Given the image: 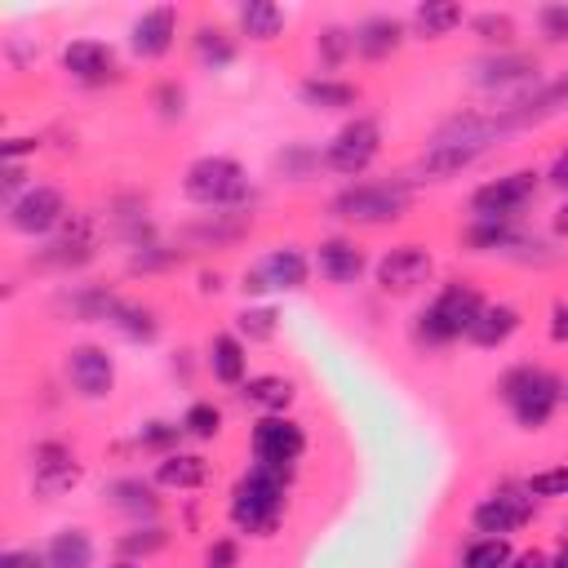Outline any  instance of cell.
Returning a JSON list of instances; mask_svg holds the SVG:
<instances>
[{
	"label": "cell",
	"instance_id": "19",
	"mask_svg": "<svg viewBox=\"0 0 568 568\" xmlns=\"http://www.w3.org/2000/svg\"><path fill=\"white\" fill-rule=\"evenodd\" d=\"M515 333H519V311L510 302H484V311L466 328V342L479 351H493V346H506Z\"/></svg>",
	"mask_w": 568,
	"mask_h": 568
},
{
	"label": "cell",
	"instance_id": "41",
	"mask_svg": "<svg viewBox=\"0 0 568 568\" xmlns=\"http://www.w3.org/2000/svg\"><path fill=\"white\" fill-rule=\"evenodd\" d=\"M537 27H541L546 40H568V4H541Z\"/></svg>",
	"mask_w": 568,
	"mask_h": 568
},
{
	"label": "cell",
	"instance_id": "23",
	"mask_svg": "<svg viewBox=\"0 0 568 568\" xmlns=\"http://www.w3.org/2000/svg\"><path fill=\"white\" fill-rule=\"evenodd\" d=\"M160 488H178V493H186V488H200L204 479H209V462L200 457V453H164L160 462H155V475H151Z\"/></svg>",
	"mask_w": 568,
	"mask_h": 568
},
{
	"label": "cell",
	"instance_id": "38",
	"mask_svg": "<svg viewBox=\"0 0 568 568\" xmlns=\"http://www.w3.org/2000/svg\"><path fill=\"white\" fill-rule=\"evenodd\" d=\"M164 541H169V532L151 524V528H133V532H124V537H120V550H124V555H155Z\"/></svg>",
	"mask_w": 568,
	"mask_h": 568
},
{
	"label": "cell",
	"instance_id": "13",
	"mask_svg": "<svg viewBox=\"0 0 568 568\" xmlns=\"http://www.w3.org/2000/svg\"><path fill=\"white\" fill-rule=\"evenodd\" d=\"M67 377L84 399H106L115 386V359L106 355V346H71L67 351Z\"/></svg>",
	"mask_w": 568,
	"mask_h": 568
},
{
	"label": "cell",
	"instance_id": "50",
	"mask_svg": "<svg viewBox=\"0 0 568 568\" xmlns=\"http://www.w3.org/2000/svg\"><path fill=\"white\" fill-rule=\"evenodd\" d=\"M555 235H568V200H564L559 213H555Z\"/></svg>",
	"mask_w": 568,
	"mask_h": 568
},
{
	"label": "cell",
	"instance_id": "9",
	"mask_svg": "<svg viewBox=\"0 0 568 568\" xmlns=\"http://www.w3.org/2000/svg\"><path fill=\"white\" fill-rule=\"evenodd\" d=\"M373 275H377V288H382V293L404 297V293H417L422 284H430L435 257H430L422 244H395V248H386V253L377 257Z\"/></svg>",
	"mask_w": 568,
	"mask_h": 568
},
{
	"label": "cell",
	"instance_id": "44",
	"mask_svg": "<svg viewBox=\"0 0 568 568\" xmlns=\"http://www.w3.org/2000/svg\"><path fill=\"white\" fill-rule=\"evenodd\" d=\"M0 568H49V564H44V550H4Z\"/></svg>",
	"mask_w": 568,
	"mask_h": 568
},
{
	"label": "cell",
	"instance_id": "36",
	"mask_svg": "<svg viewBox=\"0 0 568 568\" xmlns=\"http://www.w3.org/2000/svg\"><path fill=\"white\" fill-rule=\"evenodd\" d=\"M470 31L479 36V40H488V44H506L510 36H515V18L510 13H475L470 18Z\"/></svg>",
	"mask_w": 568,
	"mask_h": 568
},
{
	"label": "cell",
	"instance_id": "26",
	"mask_svg": "<svg viewBox=\"0 0 568 568\" xmlns=\"http://www.w3.org/2000/svg\"><path fill=\"white\" fill-rule=\"evenodd\" d=\"M44 564L49 568H93V541L84 528H62L49 537L44 546Z\"/></svg>",
	"mask_w": 568,
	"mask_h": 568
},
{
	"label": "cell",
	"instance_id": "34",
	"mask_svg": "<svg viewBox=\"0 0 568 568\" xmlns=\"http://www.w3.org/2000/svg\"><path fill=\"white\" fill-rule=\"evenodd\" d=\"M191 439H213L217 430H222V413H217V404H209V399H195L186 413H182V422H178Z\"/></svg>",
	"mask_w": 568,
	"mask_h": 568
},
{
	"label": "cell",
	"instance_id": "5",
	"mask_svg": "<svg viewBox=\"0 0 568 568\" xmlns=\"http://www.w3.org/2000/svg\"><path fill=\"white\" fill-rule=\"evenodd\" d=\"M408 182H355L333 195V217L351 226H386L408 213Z\"/></svg>",
	"mask_w": 568,
	"mask_h": 568
},
{
	"label": "cell",
	"instance_id": "3",
	"mask_svg": "<svg viewBox=\"0 0 568 568\" xmlns=\"http://www.w3.org/2000/svg\"><path fill=\"white\" fill-rule=\"evenodd\" d=\"M497 395L510 404V413H515V422L524 430H541L555 417L559 399H564V382L555 373L537 368V364H515L497 382Z\"/></svg>",
	"mask_w": 568,
	"mask_h": 568
},
{
	"label": "cell",
	"instance_id": "52",
	"mask_svg": "<svg viewBox=\"0 0 568 568\" xmlns=\"http://www.w3.org/2000/svg\"><path fill=\"white\" fill-rule=\"evenodd\" d=\"M111 568H138V564H129V559H124V564H111Z\"/></svg>",
	"mask_w": 568,
	"mask_h": 568
},
{
	"label": "cell",
	"instance_id": "40",
	"mask_svg": "<svg viewBox=\"0 0 568 568\" xmlns=\"http://www.w3.org/2000/svg\"><path fill=\"white\" fill-rule=\"evenodd\" d=\"M355 49V36L351 31H342V27H328L324 36H320V53H324V67H337L346 53Z\"/></svg>",
	"mask_w": 568,
	"mask_h": 568
},
{
	"label": "cell",
	"instance_id": "14",
	"mask_svg": "<svg viewBox=\"0 0 568 568\" xmlns=\"http://www.w3.org/2000/svg\"><path fill=\"white\" fill-rule=\"evenodd\" d=\"M528 519H532L528 493H524V497H519V493H493V497H484V501L470 510V524H475V532H484V537H510V532H519Z\"/></svg>",
	"mask_w": 568,
	"mask_h": 568
},
{
	"label": "cell",
	"instance_id": "25",
	"mask_svg": "<svg viewBox=\"0 0 568 568\" xmlns=\"http://www.w3.org/2000/svg\"><path fill=\"white\" fill-rule=\"evenodd\" d=\"M244 364H248L244 342L235 333H213V342H209V373L222 386H244Z\"/></svg>",
	"mask_w": 568,
	"mask_h": 568
},
{
	"label": "cell",
	"instance_id": "16",
	"mask_svg": "<svg viewBox=\"0 0 568 568\" xmlns=\"http://www.w3.org/2000/svg\"><path fill=\"white\" fill-rule=\"evenodd\" d=\"M173 36H178V9L173 4H155V9H146L138 22H133V31H129V44H133V53L138 58H164L169 49H173Z\"/></svg>",
	"mask_w": 568,
	"mask_h": 568
},
{
	"label": "cell",
	"instance_id": "33",
	"mask_svg": "<svg viewBox=\"0 0 568 568\" xmlns=\"http://www.w3.org/2000/svg\"><path fill=\"white\" fill-rule=\"evenodd\" d=\"M195 53H200V62L213 67V71H222V67L235 62V44H231L226 31H217V27H200V31H195Z\"/></svg>",
	"mask_w": 568,
	"mask_h": 568
},
{
	"label": "cell",
	"instance_id": "28",
	"mask_svg": "<svg viewBox=\"0 0 568 568\" xmlns=\"http://www.w3.org/2000/svg\"><path fill=\"white\" fill-rule=\"evenodd\" d=\"M235 22L248 40H275L284 31V9L271 4V0H248V4H240Z\"/></svg>",
	"mask_w": 568,
	"mask_h": 568
},
{
	"label": "cell",
	"instance_id": "49",
	"mask_svg": "<svg viewBox=\"0 0 568 568\" xmlns=\"http://www.w3.org/2000/svg\"><path fill=\"white\" fill-rule=\"evenodd\" d=\"M27 151H36V138H9V142H4V164H13V160L27 155Z\"/></svg>",
	"mask_w": 568,
	"mask_h": 568
},
{
	"label": "cell",
	"instance_id": "22",
	"mask_svg": "<svg viewBox=\"0 0 568 568\" xmlns=\"http://www.w3.org/2000/svg\"><path fill=\"white\" fill-rule=\"evenodd\" d=\"M293 382L288 377H280V373H262V377H248L244 386H240V399L248 404V408H257L262 417H275V413H284L288 404H293Z\"/></svg>",
	"mask_w": 568,
	"mask_h": 568
},
{
	"label": "cell",
	"instance_id": "17",
	"mask_svg": "<svg viewBox=\"0 0 568 568\" xmlns=\"http://www.w3.org/2000/svg\"><path fill=\"white\" fill-rule=\"evenodd\" d=\"M364 266H368V257L355 240L333 235V240H320V248H315V271L328 284H355L364 275Z\"/></svg>",
	"mask_w": 568,
	"mask_h": 568
},
{
	"label": "cell",
	"instance_id": "39",
	"mask_svg": "<svg viewBox=\"0 0 568 568\" xmlns=\"http://www.w3.org/2000/svg\"><path fill=\"white\" fill-rule=\"evenodd\" d=\"M182 435H186L182 426H169V422H146V426L138 430V444H146V448H160V453H173V444H178Z\"/></svg>",
	"mask_w": 568,
	"mask_h": 568
},
{
	"label": "cell",
	"instance_id": "11",
	"mask_svg": "<svg viewBox=\"0 0 568 568\" xmlns=\"http://www.w3.org/2000/svg\"><path fill=\"white\" fill-rule=\"evenodd\" d=\"M75 484H80V462H75V453H71L67 444H58V439L36 444V453H31V488H36L40 497H62V493H71Z\"/></svg>",
	"mask_w": 568,
	"mask_h": 568
},
{
	"label": "cell",
	"instance_id": "35",
	"mask_svg": "<svg viewBox=\"0 0 568 568\" xmlns=\"http://www.w3.org/2000/svg\"><path fill=\"white\" fill-rule=\"evenodd\" d=\"M71 311H75V320H115L120 302L111 293H102V288H84V293L71 297Z\"/></svg>",
	"mask_w": 568,
	"mask_h": 568
},
{
	"label": "cell",
	"instance_id": "27",
	"mask_svg": "<svg viewBox=\"0 0 568 568\" xmlns=\"http://www.w3.org/2000/svg\"><path fill=\"white\" fill-rule=\"evenodd\" d=\"M106 497H111V506H115V510H124L129 519H155V510H160L155 488H151V484H142V479H133V475L115 479V484L106 488Z\"/></svg>",
	"mask_w": 568,
	"mask_h": 568
},
{
	"label": "cell",
	"instance_id": "48",
	"mask_svg": "<svg viewBox=\"0 0 568 568\" xmlns=\"http://www.w3.org/2000/svg\"><path fill=\"white\" fill-rule=\"evenodd\" d=\"M22 178H27V173H22L18 164H4V204H13V200H18V186H22Z\"/></svg>",
	"mask_w": 568,
	"mask_h": 568
},
{
	"label": "cell",
	"instance_id": "8",
	"mask_svg": "<svg viewBox=\"0 0 568 568\" xmlns=\"http://www.w3.org/2000/svg\"><path fill=\"white\" fill-rule=\"evenodd\" d=\"M306 275H311V266H306L302 248L284 244V248H271V253H262L257 262H248L240 288L253 293V297H266V293H293V288L306 284Z\"/></svg>",
	"mask_w": 568,
	"mask_h": 568
},
{
	"label": "cell",
	"instance_id": "18",
	"mask_svg": "<svg viewBox=\"0 0 568 568\" xmlns=\"http://www.w3.org/2000/svg\"><path fill=\"white\" fill-rule=\"evenodd\" d=\"M475 84L479 89H506V84H537V58L501 49L484 62H475Z\"/></svg>",
	"mask_w": 568,
	"mask_h": 568
},
{
	"label": "cell",
	"instance_id": "53",
	"mask_svg": "<svg viewBox=\"0 0 568 568\" xmlns=\"http://www.w3.org/2000/svg\"><path fill=\"white\" fill-rule=\"evenodd\" d=\"M564 399H568V382H564Z\"/></svg>",
	"mask_w": 568,
	"mask_h": 568
},
{
	"label": "cell",
	"instance_id": "31",
	"mask_svg": "<svg viewBox=\"0 0 568 568\" xmlns=\"http://www.w3.org/2000/svg\"><path fill=\"white\" fill-rule=\"evenodd\" d=\"M124 337H133V342H155L160 337V320H155V311L151 306H133V302H120V311H115V320H111Z\"/></svg>",
	"mask_w": 568,
	"mask_h": 568
},
{
	"label": "cell",
	"instance_id": "47",
	"mask_svg": "<svg viewBox=\"0 0 568 568\" xmlns=\"http://www.w3.org/2000/svg\"><path fill=\"white\" fill-rule=\"evenodd\" d=\"M546 182L555 186V191H564L568 195V146L555 155V164H550V173H546Z\"/></svg>",
	"mask_w": 568,
	"mask_h": 568
},
{
	"label": "cell",
	"instance_id": "42",
	"mask_svg": "<svg viewBox=\"0 0 568 568\" xmlns=\"http://www.w3.org/2000/svg\"><path fill=\"white\" fill-rule=\"evenodd\" d=\"M182 102H186V93H182V84H178V80H164V84L155 89V106H160V115H164V120L182 115Z\"/></svg>",
	"mask_w": 568,
	"mask_h": 568
},
{
	"label": "cell",
	"instance_id": "1",
	"mask_svg": "<svg viewBox=\"0 0 568 568\" xmlns=\"http://www.w3.org/2000/svg\"><path fill=\"white\" fill-rule=\"evenodd\" d=\"M293 484V466L275 462H253V470L235 484L231 493V524L253 537H271L284 515V493Z\"/></svg>",
	"mask_w": 568,
	"mask_h": 568
},
{
	"label": "cell",
	"instance_id": "29",
	"mask_svg": "<svg viewBox=\"0 0 568 568\" xmlns=\"http://www.w3.org/2000/svg\"><path fill=\"white\" fill-rule=\"evenodd\" d=\"M413 27H417L426 40H439V36H448L453 27H462V4H448V0H426V4H417Z\"/></svg>",
	"mask_w": 568,
	"mask_h": 568
},
{
	"label": "cell",
	"instance_id": "32",
	"mask_svg": "<svg viewBox=\"0 0 568 568\" xmlns=\"http://www.w3.org/2000/svg\"><path fill=\"white\" fill-rule=\"evenodd\" d=\"M280 333V315L271 306H244L235 315V337L240 342H271Z\"/></svg>",
	"mask_w": 568,
	"mask_h": 568
},
{
	"label": "cell",
	"instance_id": "15",
	"mask_svg": "<svg viewBox=\"0 0 568 568\" xmlns=\"http://www.w3.org/2000/svg\"><path fill=\"white\" fill-rule=\"evenodd\" d=\"M98 253V222L89 213H67V222L53 231L49 248H44V262L53 266H80Z\"/></svg>",
	"mask_w": 568,
	"mask_h": 568
},
{
	"label": "cell",
	"instance_id": "30",
	"mask_svg": "<svg viewBox=\"0 0 568 568\" xmlns=\"http://www.w3.org/2000/svg\"><path fill=\"white\" fill-rule=\"evenodd\" d=\"M510 537H479L462 550V568H510Z\"/></svg>",
	"mask_w": 568,
	"mask_h": 568
},
{
	"label": "cell",
	"instance_id": "6",
	"mask_svg": "<svg viewBox=\"0 0 568 568\" xmlns=\"http://www.w3.org/2000/svg\"><path fill=\"white\" fill-rule=\"evenodd\" d=\"M537 186H541V173H532V169L501 173L470 191V213H475V222H515L532 204Z\"/></svg>",
	"mask_w": 568,
	"mask_h": 568
},
{
	"label": "cell",
	"instance_id": "37",
	"mask_svg": "<svg viewBox=\"0 0 568 568\" xmlns=\"http://www.w3.org/2000/svg\"><path fill=\"white\" fill-rule=\"evenodd\" d=\"M524 493L528 497H568V466H550V470L528 475Z\"/></svg>",
	"mask_w": 568,
	"mask_h": 568
},
{
	"label": "cell",
	"instance_id": "51",
	"mask_svg": "<svg viewBox=\"0 0 568 568\" xmlns=\"http://www.w3.org/2000/svg\"><path fill=\"white\" fill-rule=\"evenodd\" d=\"M550 568H568V541H564V546L550 555Z\"/></svg>",
	"mask_w": 568,
	"mask_h": 568
},
{
	"label": "cell",
	"instance_id": "10",
	"mask_svg": "<svg viewBox=\"0 0 568 568\" xmlns=\"http://www.w3.org/2000/svg\"><path fill=\"white\" fill-rule=\"evenodd\" d=\"M67 222V200L58 186H27L9 204V226L22 235H53Z\"/></svg>",
	"mask_w": 568,
	"mask_h": 568
},
{
	"label": "cell",
	"instance_id": "2",
	"mask_svg": "<svg viewBox=\"0 0 568 568\" xmlns=\"http://www.w3.org/2000/svg\"><path fill=\"white\" fill-rule=\"evenodd\" d=\"M479 311H484L479 288L466 284V280H453V284H444V288L426 302V311L417 315L413 337H417L422 346H448V342L466 337V328L475 324Z\"/></svg>",
	"mask_w": 568,
	"mask_h": 568
},
{
	"label": "cell",
	"instance_id": "7",
	"mask_svg": "<svg viewBox=\"0 0 568 568\" xmlns=\"http://www.w3.org/2000/svg\"><path fill=\"white\" fill-rule=\"evenodd\" d=\"M377 151H382V124H377L373 115H355V120H346V124L333 133V142L324 146V164H328L333 173L355 178V173H364V169L377 160Z\"/></svg>",
	"mask_w": 568,
	"mask_h": 568
},
{
	"label": "cell",
	"instance_id": "43",
	"mask_svg": "<svg viewBox=\"0 0 568 568\" xmlns=\"http://www.w3.org/2000/svg\"><path fill=\"white\" fill-rule=\"evenodd\" d=\"M235 559H240V546L231 537H222V541L209 546V568H235Z\"/></svg>",
	"mask_w": 568,
	"mask_h": 568
},
{
	"label": "cell",
	"instance_id": "46",
	"mask_svg": "<svg viewBox=\"0 0 568 568\" xmlns=\"http://www.w3.org/2000/svg\"><path fill=\"white\" fill-rule=\"evenodd\" d=\"M550 342H568V302H555L550 306Z\"/></svg>",
	"mask_w": 568,
	"mask_h": 568
},
{
	"label": "cell",
	"instance_id": "24",
	"mask_svg": "<svg viewBox=\"0 0 568 568\" xmlns=\"http://www.w3.org/2000/svg\"><path fill=\"white\" fill-rule=\"evenodd\" d=\"M297 98L315 111H346L359 102V89L351 80H333V75H311L297 84Z\"/></svg>",
	"mask_w": 568,
	"mask_h": 568
},
{
	"label": "cell",
	"instance_id": "4",
	"mask_svg": "<svg viewBox=\"0 0 568 568\" xmlns=\"http://www.w3.org/2000/svg\"><path fill=\"white\" fill-rule=\"evenodd\" d=\"M182 195L204 209H235L248 200V173L231 155H200L182 173Z\"/></svg>",
	"mask_w": 568,
	"mask_h": 568
},
{
	"label": "cell",
	"instance_id": "12",
	"mask_svg": "<svg viewBox=\"0 0 568 568\" xmlns=\"http://www.w3.org/2000/svg\"><path fill=\"white\" fill-rule=\"evenodd\" d=\"M306 453V430L275 413V417H262L253 426V462H275V466H293L297 457Z\"/></svg>",
	"mask_w": 568,
	"mask_h": 568
},
{
	"label": "cell",
	"instance_id": "20",
	"mask_svg": "<svg viewBox=\"0 0 568 568\" xmlns=\"http://www.w3.org/2000/svg\"><path fill=\"white\" fill-rule=\"evenodd\" d=\"M62 67H67L75 80L98 84V80H106V75L115 71V49H111L106 40H71V44L62 49Z\"/></svg>",
	"mask_w": 568,
	"mask_h": 568
},
{
	"label": "cell",
	"instance_id": "45",
	"mask_svg": "<svg viewBox=\"0 0 568 568\" xmlns=\"http://www.w3.org/2000/svg\"><path fill=\"white\" fill-rule=\"evenodd\" d=\"M324 155H315V151H306V146H293L288 155H280V164L288 169V173H297V178H306V164H320Z\"/></svg>",
	"mask_w": 568,
	"mask_h": 568
},
{
	"label": "cell",
	"instance_id": "21",
	"mask_svg": "<svg viewBox=\"0 0 568 568\" xmlns=\"http://www.w3.org/2000/svg\"><path fill=\"white\" fill-rule=\"evenodd\" d=\"M351 36H355V53H359V58L382 62V58H390V53L399 49V40H404V22L390 18V13H373V18H364Z\"/></svg>",
	"mask_w": 568,
	"mask_h": 568
}]
</instances>
